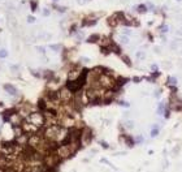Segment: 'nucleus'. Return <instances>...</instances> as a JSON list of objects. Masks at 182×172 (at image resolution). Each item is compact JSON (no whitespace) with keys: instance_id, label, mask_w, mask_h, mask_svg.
<instances>
[{"instance_id":"nucleus-1","label":"nucleus","mask_w":182,"mask_h":172,"mask_svg":"<svg viewBox=\"0 0 182 172\" xmlns=\"http://www.w3.org/2000/svg\"><path fill=\"white\" fill-rule=\"evenodd\" d=\"M79 146V143H68V145H62L57 149V155L59 158H69L73 153H74Z\"/></svg>"},{"instance_id":"nucleus-2","label":"nucleus","mask_w":182,"mask_h":172,"mask_svg":"<svg viewBox=\"0 0 182 172\" xmlns=\"http://www.w3.org/2000/svg\"><path fill=\"white\" fill-rule=\"evenodd\" d=\"M27 121L31 123L33 125H35V127H38V128H41L44 124V117H43V115L39 113V112H33V113L29 115Z\"/></svg>"},{"instance_id":"nucleus-3","label":"nucleus","mask_w":182,"mask_h":172,"mask_svg":"<svg viewBox=\"0 0 182 172\" xmlns=\"http://www.w3.org/2000/svg\"><path fill=\"white\" fill-rule=\"evenodd\" d=\"M29 145L33 147V149H37L42 145V140L39 136H31L29 138Z\"/></svg>"},{"instance_id":"nucleus-4","label":"nucleus","mask_w":182,"mask_h":172,"mask_svg":"<svg viewBox=\"0 0 182 172\" xmlns=\"http://www.w3.org/2000/svg\"><path fill=\"white\" fill-rule=\"evenodd\" d=\"M16 142H17V145H20V146L24 147L26 143H29V138H27L26 134H21L20 137H17V138H16Z\"/></svg>"},{"instance_id":"nucleus-5","label":"nucleus","mask_w":182,"mask_h":172,"mask_svg":"<svg viewBox=\"0 0 182 172\" xmlns=\"http://www.w3.org/2000/svg\"><path fill=\"white\" fill-rule=\"evenodd\" d=\"M4 90L7 91L8 94L13 95V96H16L17 94H18V91H17V89L14 87V86H12V85H5V86H4Z\"/></svg>"},{"instance_id":"nucleus-6","label":"nucleus","mask_w":182,"mask_h":172,"mask_svg":"<svg viewBox=\"0 0 182 172\" xmlns=\"http://www.w3.org/2000/svg\"><path fill=\"white\" fill-rule=\"evenodd\" d=\"M59 94H60V96L64 100H69L70 99V90H68L66 87L64 90H61V93H59Z\"/></svg>"},{"instance_id":"nucleus-7","label":"nucleus","mask_w":182,"mask_h":172,"mask_svg":"<svg viewBox=\"0 0 182 172\" xmlns=\"http://www.w3.org/2000/svg\"><path fill=\"white\" fill-rule=\"evenodd\" d=\"M59 98H60V94L57 91H51V93H48V99L49 100L56 102V100H59Z\"/></svg>"},{"instance_id":"nucleus-8","label":"nucleus","mask_w":182,"mask_h":172,"mask_svg":"<svg viewBox=\"0 0 182 172\" xmlns=\"http://www.w3.org/2000/svg\"><path fill=\"white\" fill-rule=\"evenodd\" d=\"M39 108L41 110H47V104L44 103V100H39Z\"/></svg>"},{"instance_id":"nucleus-9","label":"nucleus","mask_w":182,"mask_h":172,"mask_svg":"<svg viewBox=\"0 0 182 172\" xmlns=\"http://www.w3.org/2000/svg\"><path fill=\"white\" fill-rule=\"evenodd\" d=\"M7 56H8L7 50H0V57H1V59H5Z\"/></svg>"},{"instance_id":"nucleus-10","label":"nucleus","mask_w":182,"mask_h":172,"mask_svg":"<svg viewBox=\"0 0 182 172\" xmlns=\"http://www.w3.org/2000/svg\"><path fill=\"white\" fill-rule=\"evenodd\" d=\"M98 39H99V35H98V34H95V35H91L89 38V42H96Z\"/></svg>"},{"instance_id":"nucleus-11","label":"nucleus","mask_w":182,"mask_h":172,"mask_svg":"<svg viewBox=\"0 0 182 172\" xmlns=\"http://www.w3.org/2000/svg\"><path fill=\"white\" fill-rule=\"evenodd\" d=\"M160 31H161V33H167V31H168V26H167V25H161V26H160Z\"/></svg>"},{"instance_id":"nucleus-12","label":"nucleus","mask_w":182,"mask_h":172,"mask_svg":"<svg viewBox=\"0 0 182 172\" xmlns=\"http://www.w3.org/2000/svg\"><path fill=\"white\" fill-rule=\"evenodd\" d=\"M138 10H139V12H146V10H147V8H146V5H139V7H138Z\"/></svg>"},{"instance_id":"nucleus-13","label":"nucleus","mask_w":182,"mask_h":172,"mask_svg":"<svg viewBox=\"0 0 182 172\" xmlns=\"http://www.w3.org/2000/svg\"><path fill=\"white\" fill-rule=\"evenodd\" d=\"M122 60L126 63V64H129L130 65V60H129V57H126V56H122Z\"/></svg>"},{"instance_id":"nucleus-14","label":"nucleus","mask_w":182,"mask_h":172,"mask_svg":"<svg viewBox=\"0 0 182 172\" xmlns=\"http://www.w3.org/2000/svg\"><path fill=\"white\" fill-rule=\"evenodd\" d=\"M143 57H144V54L143 52H139L138 54V59H143Z\"/></svg>"},{"instance_id":"nucleus-15","label":"nucleus","mask_w":182,"mask_h":172,"mask_svg":"<svg viewBox=\"0 0 182 172\" xmlns=\"http://www.w3.org/2000/svg\"><path fill=\"white\" fill-rule=\"evenodd\" d=\"M27 21H29V22H34V21H35V18H34V17H29Z\"/></svg>"},{"instance_id":"nucleus-16","label":"nucleus","mask_w":182,"mask_h":172,"mask_svg":"<svg viewBox=\"0 0 182 172\" xmlns=\"http://www.w3.org/2000/svg\"><path fill=\"white\" fill-rule=\"evenodd\" d=\"M51 48H52V50H59V46H51Z\"/></svg>"},{"instance_id":"nucleus-17","label":"nucleus","mask_w":182,"mask_h":172,"mask_svg":"<svg viewBox=\"0 0 182 172\" xmlns=\"http://www.w3.org/2000/svg\"><path fill=\"white\" fill-rule=\"evenodd\" d=\"M44 14L48 16V14H49V10H48V9H44Z\"/></svg>"},{"instance_id":"nucleus-18","label":"nucleus","mask_w":182,"mask_h":172,"mask_svg":"<svg viewBox=\"0 0 182 172\" xmlns=\"http://www.w3.org/2000/svg\"><path fill=\"white\" fill-rule=\"evenodd\" d=\"M169 82H170V84H174L176 80H174V78H169Z\"/></svg>"},{"instance_id":"nucleus-19","label":"nucleus","mask_w":182,"mask_h":172,"mask_svg":"<svg viewBox=\"0 0 182 172\" xmlns=\"http://www.w3.org/2000/svg\"><path fill=\"white\" fill-rule=\"evenodd\" d=\"M156 133H157V129H153V130H152V136H155Z\"/></svg>"},{"instance_id":"nucleus-20","label":"nucleus","mask_w":182,"mask_h":172,"mask_svg":"<svg viewBox=\"0 0 182 172\" xmlns=\"http://www.w3.org/2000/svg\"><path fill=\"white\" fill-rule=\"evenodd\" d=\"M83 1H87V0H83Z\"/></svg>"},{"instance_id":"nucleus-21","label":"nucleus","mask_w":182,"mask_h":172,"mask_svg":"<svg viewBox=\"0 0 182 172\" xmlns=\"http://www.w3.org/2000/svg\"><path fill=\"white\" fill-rule=\"evenodd\" d=\"M177 1H181V0H177Z\"/></svg>"}]
</instances>
